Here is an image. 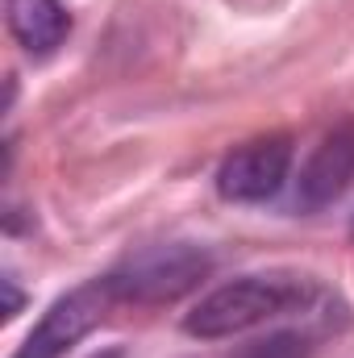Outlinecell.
<instances>
[{
  "label": "cell",
  "instance_id": "1",
  "mask_svg": "<svg viewBox=\"0 0 354 358\" xmlns=\"http://www.w3.org/2000/svg\"><path fill=\"white\" fill-rule=\"evenodd\" d=\"M309 300V283L292 279V275H242L234 283L213 287L208 296H200V304L183 317V329L192 338L217 342V338H234L255 329L267 317H279L296 304Z\"/></svg>",
  "mask_w": 354,
  "mask_h": 358
},
{
  "label": "cell",
  "instance_id": "2",
  "mask_svg": "<svg viewBox=\"0 0 354 358\" xmlns=\"http://www.w3.org/2000/svg\"><path fill=\"white\" fill-rule=\"evenodd\" d=\"M208 271H213L208 250L176 242V246H150V250L125 259L117 271L104 275V283L117 296V304L121 300H134V304H167V300H179L183 292L200 287Z\"/></svg>",
  "mask_w": 354,
  "mask_h": 358
},
{
  "label": "cell",
  "instance_id": "3",
  "mask_svg": "<svg viewBox=\"0 0 354 358\" xmlns=\"http://www.w3.org/2000/svg\"><path fill=\"white\" fill-rule=\"evenodd\" d=\"M113 304H117V296L108 292L104 279H92L84 287L59 296V300L42 313V321L29 329V338L17 346L13 358H63L76 342H84L92 329L104 321V313H108Z\"/></svg>",
  "mask_w": 354,
  "mask_h": 358
},
{
  "label": "cell",
  "instance_id": "4",
  "mask_svg": "<svg viewBox=\"0 0 354 358\" xmlns=\"http://www.w3.org/2000/svg\"><path fill=\"white\" fill-rule=\"evenodd\" d=\"M292 176V138L271 134L229 150L217 167V196L229 204H263Z\"/></svg>",
  "mask_w": 354,
  "mask_h": 358
},
{
  "label": "cell",
  "instance_id": "5",
  "mask_svg": "<svg viewBox=\"0 0 354 358\" xmlns=\"http://www.w3.org/2000/svg\"><path fill=\"white\" fill-rule=\"evenodd\" d=\"M354 183V121L334 125L317 150L309 155V163L300 167L296 179V208L304 213H321L334 200L346 196V187Z\"/></svg>",
  "mask_w": 354,
  "mask_h": 358
},
{
  "label": "cell",
  "instance_id": "6",
  "mask_svg": "<svg viewBox=\"0 0 354 358\" xmlns=\"http://www.w3.org/2000/svg\"><path fill=\"white\" fill-rule=\"evenodd\" d=\"M4 17H8V34L34 59L55 55L71 34V13L63 0H4Z\"/></svg>",
  "mask_w": 354,
  "mask_h": 358
},
{
  "label": "cell",
  "instance_id": "7",
  "mask_svg": "<svg viewBox=\"0 0 354 358\" xmlns=\"http://www.w3.org/2000/svg\"><path fill=\"white\" fill-rule=\"evenodd\" d=\"M238 358H309V338H300V334H271L263 342H250Z\"/></svg>",
  "mask_w": 354,
  "mask_h": 358
},
{
  "label": "cell",
  "instance_id": "8",
  "mask_svg": "<svg viewBox=\"0 0 354 358\" xmlns=\"http://www.w3.org/2000/svg\"><path fill=\"white\" fill-rule=\"evenodd\" d=\"M0 283H4V321H13L21 313V292H17V279L13 275H4Z\"/></svg>",
  "mask_w": 354,
  "mask_h": 358
}]
</instances>
